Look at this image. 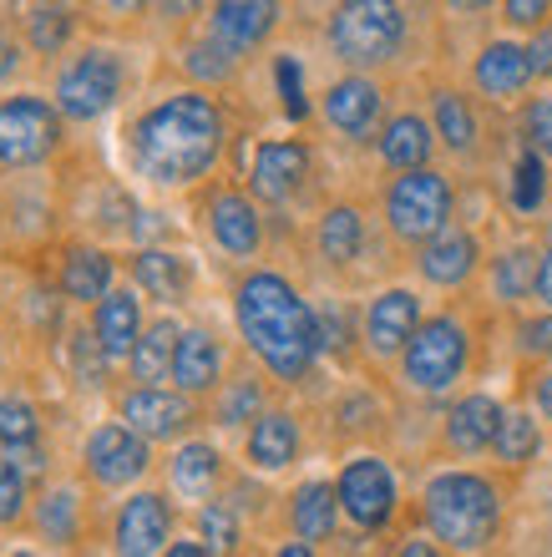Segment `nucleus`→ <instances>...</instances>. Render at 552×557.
<instances>
[{"mask_svg":"<svg viewBox=\"0 0 552 557\" xmlns=\"http://www.w3.org/2000/svg\"><path fill=\"white\" fill-rule=\"evenodd\" d=\"M496 425H502V406L492 396H466L446 416V446L462 456H477L496 441Z\"/></svg>","mask_w":552,"mask_h":557,"instance_id":"nucleus-20","label":"nucleus"},{"mask_svg":"<svg viewBox=\"0 0 552 557\" xmlns=\"http://www.w3.org/2000/svg\"><path fill=\"white\" fill-rule=\"evenodd\" d=\"M542 446L538 436V421L527 411H502V425H496V441H492V451L507 461V467H523V461H532Z\"/></svg>","mask_w":552,"mask_h":557,"instance_id":"nucleus-33","label":"nucleus"},{"mask_svg":"<svg viewBox=\"0 0 552 557\" xmlns=\"http://www.w3.org/2000/svg\"><path fill=\"white\" fill-rule=\"evenodd\" d=\"M532 82V61H527V46L512 41H492L477 57V91L487 97H517V91Z\"/></svg>","mask_w":552,"mask_h":557,"instance_id":"nucleus-22","label":"nucleus"},{"mask_svg":"<svg viewBox=\"0 0 552 557\" xmlns=\"http://www.w3.org/2000/svg\"><path fill=\"white\" fill-rule=\"evenodd\" d=\"M0 5H11V0H0Z\"/></svg>","mask_w":552,"mask_h":557,"instance_id":"nucleus-55","label":"nucleus"},{"mask_svg":"<svg viewBox=\"0 0 552 557\" xmlns=\"http://www.w3.org/2000/svg\"><path fill=\"white\" fill-rule=\"evenodd\" d=\"M360 238H365V228L355 208H330L320 219V253L330 264H349L360 253Z\"/></svg>","mask_w":552,"mask_h":557,"instance_id":"nucleus-32","label":"nucleus"},{"mask_svg":"<svg viewBox=\"0 0 552 557\" xmlns=\"http://www.w3.org/2000/svg\"><path fill=\"white\" fill-rule=\"evenodd\" d=\"M147 436L143 431H132L127 421H107L91 431L87 441V471L97 486H127L137 482L147 471Z\"/></svg>","mask_w":552,"mask_h":557,"instance_id":"nucleus-10","label":"nucleus"},{"mask_svg":"<svg viewBox=\"0 0 552 557\" xmlns=\"http://www.w3.org/2000/svg\"><path fill=\"white\" fill-rule=\"evenodd\" d=\"M437 133L451 152H471V147H477V117H471L466 97H456V91H437Z\"/></svg>","mask_w":552,"mask_h":557,"instance_id":"nucleus-34","label":"nucleus"},{"mask_svg":"<svg viewBox=\"0 0 552 557\" xmlns=\"http://www.w3.org/2000/svg\"><path fill=\"white\" fill-rule=\"evenodd\" d=\"M72 26H76V15L66 11V5L41 0L36 11H26V46L30 51H41V57H57L61 46L72 41Z\"/></svg>","mask_w":552,"mask_h":557,"instance_id":"nucleus-31","label":"nucleus"},{"mask_svg":"<svg viewBox=\"0 0 552 557\" xmlns=\"http://www.w3.org/2000/svg\"><path fill=\"white\" fill-rule=\"evenodd\" d=\"M177 330L173 320H158V324H147L143 335H137V345H132L127 355V366L132 375L143 385H158V381H173V355H177Z\"/></svg>","mask_w":552,"mask_h":557,"instance_id":"nucleus-24","label":"nucleus"},{"mask_svg":"<svg viewBox=\"0 0 552 557\" xmlns=\"http://www.w3.org/2000/svg\"><path fill=\"white\" fill-rule=\"evenodd\" d=\"M72 366H76V375H82V385H102L107 381L112 355L102 350L97 330H76V335H72Z\"/></svg>","mask_w":552,"mask_h":557,"instance_id":"nucleus-38","label":"nucleus"},{"mask_svg":"<svg viewBox=\"0 0 552 557\" xmlns=\"http://www.w3.org/2000/svg\"><path fill=\"white\" fill-rule=\"evenodd\" d=\"M527 137H532V147H538L542 158H552V97L548 102H532V112H527Z\"/></svg>","mask_w":552,"mask_h":557,"instance_id":"nucleus-43","label":"nucleus"},{"mask_svg":"<svg viewBox=\"0 0 552 557\" xmlns=\"http://www.w3.org/2000/svg\"><path fill=\"white\" fill-rule=\"evenodd\" d=\"M532 284H538V253L532 249H512L496 259L492 269V289L507 299V305H517L523 294H532Z\"/></svg>","mask_w":552,"mask_h":557,"instance_id":"nucleus-35","label":"nucleus"},{"mask_svg":"<svg viewBox=\"0 0 552 557\" xmlns=\"http://www.w3.org/2000/svg\"><path fill=\"white\" fill-rule=\"evenodd\" d=\"M274 76H279V97H284V112H290L294 122H305V117H309V102H305V76H299V61H294V57H279Z\"/></svg>","mask_w":552,"mask_h":557,"instance_id":"nucleus-40","label":"nucleus"},{"mask_svg":"<svg viewBox=\"0 0 552 557\" xmlns=\"http://www.w3.org/2000/svg\"><path fill=\"white\" fill-rule=\"evenodd\" d=\"M416 324H421V305H416V294L410 289L380 294L376 305L365 309V345H370L376 355H401L406 350V339L416 335Z\"/></svg>","mask_w":552,"mask_h":557,"instance_id":"nucleus-16","label":"nucleus"},{"mask_svg":"<svg viewBox=\"0 0 552 557\" xmlns=\"http://www.w3.org/2000/svg\"><path fill=\"white\" fill-rule=\"evenodd\" d=\"M132 269H137V284H143L152 299H168V305H173V299H183V289H188V264L168 249H143L132 259Z\"/></svg>","mask_w":552,"mask_h":557,"instance_id":"nucleus-29","label":"nucleus"},{"mask_svg":"<svg viewBox=\"0 0 552 557\" xmlns=\"http://www.w3.org/2000/svg\"><path fill=\"white\" fill-rule=\"evenodd\" d=\"M477 259H481V249L466 228H441L437 238L421 244V274L431 278V284H441V289L466 284V278L477 274Z\"/></svg>","mask_w":552,"mask_h":557,"instance_id":"nucleus-18","label":"nucleus"},{"mask_svg":"<svg viewBox=\"0 0 552 557\" xmlns=\"http://www.w3.org/2000/svg\"><path fill=\"white\" fill-rule=\"evenodd\" d=\"M36 446H41V416H36V406L21 396H5L0 400V451L30 456Z\"/></svg>","mask_w":552,"mask_h":557,"instance_id":"nucleus-30","label":"nucleus"},{"mask_svg":"<svg viewBox=\"0 0 552 557\" xmlns=\"http://www.w3.org/2000/svg\"><path fill=\"white\" fill-rule=\"evenodd\" d=\"M204 537L213 543V553L238 547V522H233L229 507H204Z\"/></svg>","mask_w":552,"mask_h":557,"instance_id":"nucleus-42","label":"nucleus"},{"mask_svg":"<svg viewBox=\"0 0 552 557\" xmlns=\"http://www.w3.org/2000/svg\"><path fill=\"white\" fill-rule=\"evenodd\" d=\"M122 97V61L107 46H87L82 57L57 76V107L66 122H97Z\"/></svg>","mask_w":552,"mask_h":557,"instance_id":"nucleus-8","label":"nucleus"},{"mask_svg":"<svg viewBox=\"0 0 552 557\" xmlns=\"http://www.w3.org/2000/svg\"><path fill=\"white\" fill-rule=\"evenodd\" d=\"M168 476L183 497H208L213 482H219V451L208 446V441H188V446H177V456L168 461Z\"/></svg>","mask_w":552,"mask_h":557,"instance_id":"nucleus-28","label":"nucleus"},{"mask_svg":"<svg viewBox=\"0 0 552 557\" xmlns=\"http://www.w3.org/2000/svg\"><path fill=\"white\" fill-rule=\"evenodd\" d=\"M523 335H527V350L552 355V314H548V320H538V324H527Z\"/></svg>","mask_w":552,"mask_h":557,"instance_id":"nucleus-48","label":"nucleus"},{"mask_svg":"<svg viewBox=\"0 0 552 557\" xmlns=\"http://www.w3.org/2000/svg\"><path fill=\"white\" fill-rule=\"evenodd\" d=\"M233 314H238L248 350L259 355L279 381L309 375L315 355H320V314L299 299L290 278L269 274V269L248 274L233 294Z\"/></svg>","mask_w":552,"mask_h":557,"instance_id":"nucleus-2","label":"nucleus"},{"mask_svg":"<svg viewBox=\"0 0 552 557\" xmlns=\"http://www.w3.org/2000/svg\"><path fill=\"white\" fill-rule=\"evenodd\" d=\"M112 289V259L102 249H72L61 264V294L76 305H97Z\"/></svg>","mask_w":552,"mask_h":557,"instance_id":"nucleus-25","label":"nucleus"},{"mask_svg":"<svg viewBox=\"0 0 552 557\" xmlns=\"http://www.w3.org/2000/svg\"><path fill=\"white\" fill-rule=\"evenodd\" d=\"M309 177V147L305 143H263L248 168V193L259 203H290L299 183Z\"/></svg>","mask_w":552,"mask_h":557,"instance_id":"nucleus-12","label":"nucleus"},{"mask_svg":"<svg viewBox=\"0 0 552 557\" xmlns=\"http://www.w3.org/2000/svg\"><path fill=\"white\" fill-rule=\"evenodd\" d=\"M542 193H548L542 152H523V158H517V177H512V208H517V213H538Z\"/></svg>","mask_w":552,"mask_h":557,"instance_id":"nucleus-37","label":"nucleus"},{"mask_svg":"<svg viewBox=\"0 0 552 557\" xmlns=\"http://www.w3.org/2000/svg\"><path fill=\"white\" fill-rule=\"evenodd\" d=\"M15 72H21V46H15L11 36L0 30V82H11Z\"/></svg>","mask_w":552,"mask_h":557,"instance_id":"nucleus-49","label":"nucleus"},{"mask_svg":"<svg viewBox=\"0 0 552 557\" xmlns=\"http://www.w3.org/2000/svg\"><path fill=\"white\" fill-rule=\"evenodd\" d=\"M532 396H538V411L552 421V370H548V375H542V381H538V391H532Z\"/></svg>","mask_w":552,"mask_h":557,"instance_id":"nucleus-51","label":"nucleus"},{"mask_svg":"<svg viewBox=\"0 0 552 557\" xmlns=\"http://www.w3.org/2000/svg\"><path fill=\"white\" fill-rule=\"evenodd\" d=\"M340 512L365 532H380L395 517V476L380 456H355L345 471H340Z\"/></svg>","mask_w":552,"mask_h":557,"instance_id":"nucleus-9","label":"nucleus"},{"mask_svg":"<svg viewBox=\"0 0 552 557\" xmlns=\"http://www.w3.org/2000/svg\"><path fill=\"white\" fill-rule=\"evenodd\" d=\"M168 553L173 557H208L213 553V543H168Z\"/></svg>","mask_w":552,"mask_h":557,"instance_id":"nucleus-52","label":"nucleus"},{"mask_svg":"<svg viewBox=\"0 0 552 557\" xmlns=\"http://www.w3.org/2000/svg\"><path fill=\"white\" fill-rule=\"evenodd\" d=\"M158 5L162 21H188V15H198L208 5V0H152Z\"/></svg>","mask_w":552,"mask_h":557,"instance_id":"nucleus-46","label":"nucleus"},{"mask_svg":"<svg viewBox=\"0 0 552 557\" xmlns=\"http://www.w3.org/2000/svg\"><path fill=\"white\" fill-rule=\"evenodd\" d=\"M299 451V425L284 411L254 416V431H248V461L259 471H284Z\"/></svg>","mask_w":552,"mask_h":557,"instance_id":"nucleus-23","label":"nucleus"},{"mask_svg":"<svg viewBox=\"0 0 552 557\" xmlns=\"http://www.w3.org/2000/svg\"><path fill=\"white\" fill-rule=\"evenodd\" d=\"M254 416H259V385H254V381H238L229 396H223L219 421L223 425H238V421H254Z\"/></svg>","mask_w":552,"mask_h":557,"instance_id":"nucleus-41","label":"nucleus"},{"mask_svg":"<svg viewBox=\"0 0 552 557\" xmlns=\"http://www.w3.org/2000/svg\"><path fill=\"white\" fill-rule=\"evenodd\" d=\"M294 532L299 537H309V543H320V537H330L334 532V517H340V492H334L330 482H305L299 492H294Z\"/></svg>","mask_w":552,"mask_h":557,"instance_id":"nucleus-26","label":"nucleus"},{"mask_svg":"<svg viewBox=\"0 0 552 557\" xmlns=\"http://www.w3.org/2000/svg\"><path fill=\"white\" fill-rule=\"evenodd\" d=\"M532 294H538L542 305L552 309V244L538 253V284H532Z\"/></svg>","mask_w":552,"mask_h":557,"instance_id":"nucleus-47","label":"nucleus"},{"mask_svg":"<svg viewBox=\"0 0 552 557\" xmlns=\"http://www.w3.org/2000/svg\"><path fill=\"white\" fill-rule=\"evenodd\" d=\"M26 517V471L0 456V528H11Z\"/></svg>","mask_w":552,"mask_h":557,"instance_id":"nucleus-39","label":"nucleus"},{"mask_svg":"<svg viewBox=\"0 0 552 557\" xmlns=\"http://www.w3.org/2000/svg\"><path fill=\"white\" fill-rule=\"evenodd\" d=\"M512 26H542V15L552 11V0H502Z\"/></svg>","mask_w":552,"mask_h":557,"instance_id":"nucleus-45","label":"nucleus"},{"mask_svg":"<svg viewBox=\"0 0 552 557\" xmlns=\"http://www.w3.org/2000/svg\"><path fill=\"white\" fill-rule=\"evenodd\" d=\"M320 345H345V314H320Z\"/></svg>","mask_w":552,"mask_h":557,"instance_id":"nucleus-50","label":"nucleus"},{"mask_svg":"<svg viewBox=\"0 0 552 557\" xmlns=\"http://www.w3.org/2000/svg\"><path fill=\"white\" fill-rule=\"evenodd\" d=\"M168 537H173V507L158 497V492H137V497L122 502L116 512V553L127 557H152L168 553Z\"/></svg>","mask_w":552,"mask_h":557,"instance_id":"nucleus-11","label":"nucleus"},{"mask_svg":"<svg viewBox=\"0 0 552 557\" xmlns=\"http://www.w3.org/2000/svg\"><path fill=\"white\" fill-rule=\"evenodd\" d=\"M466 360H471V335H466L462 320H451V314H437V320L416 324V335L406 339V350H401V370H406V381L426 396H441L451 385L466 375Z\"/></svg>","mask_w":552,"mask_h":557,"instance_id":"nucleus-5","label":"nucleus"},{"mask_svg":"<svg viewBox=\"0 0 552 557\" xmlns=\"http://www.w3.org/2000/svg\"><path fill=\"white\" fill-rule=\"evenodd\" d=\"M91 330H97V339H102V350L112 355V360H127L137 335H143V299L127 289H107L102 299H97Z\"/></svg>","mask_w":552,"mask_h":557,"instance_id":"nucleus-19","label":"nucleus"},{"mask_svg":"<svg viewBox=\"0 0 552 557\" xmlns=\"http://www.w3.org/2000/svg\"><path fill=\"white\" fill-rule=\"evenodd\" d=\"M406 36V15L395 0H340L330 21L334 57L349 66H380L395 57V46Z\"/></svg>","mask_w":552,"mask_h":557,"instance_id":"nucleus-4","label":"nucleus"},{"mask_svg":"<svg viewBox=\"0 0 552 557\" xmlns=\"http://www.w3.org/2000/svg\"><path fill=\"white\" fill-rule=\"evenodd\" d=\"M61 147V107L46 97L0 102V168H36Z\"/></svg>","mask_w":552,"mask_h":557,"instance_id":"nucleus-7","label":"nucleus"},{"mask_svg":"<svg viewBox=\"0 0 552 557\" xmlns=\"http://www.w3.org/2000/svg\"><path fill=\"white\" fill-rule=\"evenodd\" d=\"M116 411H122V421H127L132 431H143L147 441H168L193 421L188 391H162V385H137V391H127V396L116 400Z\"/></svg>","mask_w":552,"mask_h":557,"instance_id":"nucleus-13","label":"nucleus"},{"mask_svg":"<svg viewBox=\"0 0 552 557\" xmlns=\"http://www.w3.org/2000/svg\"><path fill=\"white\" fill-rule=\"evenodd\" d=\"M496 517H502V502H496L492 482L477 471H441L426 486V522L456 553H477L492 543Z\"/></svg>","mask_w":552,"mask_h":557,"instance_id":"nucleus-3","label":"nucleus"},{"mask_svg":"<svg viewBox=\"0 0 552 557\" xmlns=\"http://www.w3.org/2000/svg\"><path fill=\"white\" fill-rule=\"evenodd\" d=\"M527 61H532V76H552V21L527 41Z\"/></svg>","mask_w":552,"mask_h":557,"instance_id":"nucleus-44","label":"nucleus"},{"mask_svg":"<svg viewBox=\"0 0 552 557\" xmlns=\"http://www.w3.org/2000/svg\"><path fill=\"white\" fill-rule=\"evenodd\" d=\"M208 234L233 259H254L259 253L263 223H259V208L248 203V193H213V203H208Z\"/></svg>","mask_w":552,"mask_h":557,"instance_id":"nucleus-14","label":"nucleus"},{"mask_svg":"<svg viewBox=\"0 0 552 557\" xmlns=\"http://www.w3.org/2000/svg\"><path fill=\"white\" fill-rule=\"evenodd\" d=\"M426 158H431V127H426L421 117H395L385 133H380V162L385 168H426Z\"/></svg>","mask_w":552,"mask_h":557,"instance_id":"nucleus-27","label":"nucleus"},{"mask_svg":"<svg viewBox=\"0 0 552 557\" xmlns=\"http://www.w3.org/2000/svg\"><path fill=\"white\" fill-rule=\"evenodd\" d=\"M107 5H112L116 15H137L143 5H152V0H107Z\"/></svg>","mask_w":552,"mask_h":557,"instance_id":"nucleus-53","label":"nucleus"},{"mask_svg":"<svg viewBox=\"0 0 552 557\" xmlns=\"http://www.w3.org/2000/svg\"><path fill=\"white\" fill-rule=\"evenodd\" d=\"M279 26V0H213V36L233 51H254Z\"/></svg>","mask_w":552,"mask_h":557,"instance_id":"nucleus-17","label":"nucleus"},{"mask_svg":"<svg viewBox=\"0 0 552 557\" xmlns=\"http://www.w3.org/2000/svg\"><path fill=\"white\" fill-rule=\"evenodd\" d=\"M385 219L401 244H426L437 238L451 219V188L431 168H406L385 193Z\"/></svg>","mask_w":552,"mask_h":557,"instance_id":"nucleus-6","label":"nucleus"},{"mask_svg":"<svg viewBox=\"0 0 552 557\" xmlns=\"http://www.w3.org/2000/svg\"><path fill=\"white\" fill-rule=\"evenodd\" d=\"M219 370H223V350L208 330H183V335H177V355H173L177 391H188V396L213 391V385H219Z\"/></svg>","mask_w":552,"mask_h":557,"instance_id":"nucleus-21","label":"nucleus"},{"mask_svg":"<svg viewBox=\"0 0 552 557\" xmlns=\"http://www.w3.org/2000/svg\"><path fill=\"white\" fill-rule=\"evenodd\" d=\"M36 528L51 537V543H72L76 537V492L72 486H57V492H46L41 507H36Z\"/></svg>","mask_w":552,"mask_h":557,"instance_id":"nucleus-36","label":"nucleus"},{"mask_svg":"<svg viewBox=\"0 0 552 557\" xmlns=\"http://www.w3.org/2000/svg\"><path fill=\"white\" fill-rule=\"evenodd\" d=\"M324 122L345 137H370L380 122V87L370 76H340L324 91Z\"/></svg>","mask_w":552,"mask_h":557,"instance_id":"nucleus-15","label":"nucleus"},{"mask_svg":"<svg viewBox=\"0 0 552 557\" xmlns=\"http://www.w3.org/2000/svg\"><path fill=\"white\" fill-rule=\"evenodd\" d=\"M451 11H487V5H492V0H446Z\"/></svg>","mask_w":552,"mask_h":557,"instance_id":"nucleus-54","label":"nucleus"},{"mask_svg":"<svg viewBox=\"0 0 552 557\" xmlns=\"http://www.w3.org/2000/svg\"><path fill=\"white\" fill-rule=\"evenodd\" d=\"M223 152V112L204 91H173L158 107H147L132 127V162L137 173L183 188L193 177H204Z\"/></svg>","mask_w":552,"mask_h":557,"instance_id":"nucleus-1","label":"nucleus"}]
</instances>
